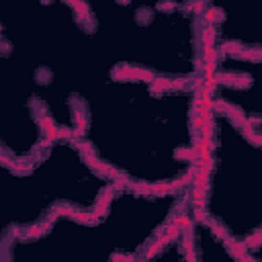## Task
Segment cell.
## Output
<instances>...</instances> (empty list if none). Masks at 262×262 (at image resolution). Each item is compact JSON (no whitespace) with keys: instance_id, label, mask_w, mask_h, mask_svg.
Returning a JSON list of instances; mask_svg holds the SVG:
<instances>
[{"instance_id":"6da1fadb","label":"cell","mask_w":262,"mask_h":262,"mask_svg":"<svg viewBox=\"0 0 262 262\" xmlns=\"http://www.w3.org/2000/svg\"><path fill=\"white\" fill-rule=\"evenodd\" d=\"M78 141L117 184L190 188L203 158L205 86L106 70L78 92Z\"/></svg>"},{"instance_id":"7a4b0ae2","label":"cell","mask_w":262,"mask_h":262,"mask_svg":"<svg viewBox=\"0 0 262 262\" xmlns=\"http://www.w3.org/2000/svg\"><path fill=\"white\" fill-rule=\"evenodd\" d=\"M190 211L239 250L262 237V139L207 100Z\"/></svg>"},{"instance_id":"3957f363","label":"cell","mask_w":262,"mask_h":262,"mask_svg":"<svg viewBox=\"0 0 262 262\" xmlns=\"http://www.w3.org/2000/svg\"><path fill=\"white\" fill-rule=\"evenodd\" d=\"M2 235L29 233L55 213L96 215L119 186L86 154L76 135H55L25 166L0 162Z\"/></svg>"}]
</instances>
